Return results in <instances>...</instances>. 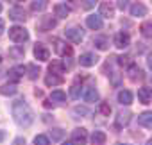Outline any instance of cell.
Wrapping results in <instances>:
<instances>
[{"mask_svg":"<svg viewBox=\"0 0 152 145\" xmlns=\"http://www.w3.org/2000/svg\"><path fill=\"white\" fill-rule=\"evenodd\" d=\"M129 45H131V38L127 32H118L115 36V47L116 48H127Z\"/></svg>","mask_w":152,"mask_h":145,"instance_id":"52a82bcc","label":"cell"},{"mask_svg":"<svg viewBox=\"0 0 152 145\" xmlns=\"http://www.w3.org/2000/svg\"><path fill=\"white\" fill-rule=\"evenodd\" d=\"M9 56L15 57V59L23 57V47H13V48H9Z\"/></svg>","mask_w":152,"mask_h":145,"instance_id":"f1b7e54d","label":"cell"},{"mask_svg":"<svg viewBox=\"0 0 152 145\" xmlns=\"http://www.w3.org/2000/svg\"><path fill=\"white\" fill-rule=\"evenodd\" d=\"M50 136H52L54 141H57V140L63 138V131H61V129H52V131H50Z\"/></svg>","mask_w":152,"mask_h":145,"instance_id":"836d02e7","label":"cell"},{"mask_svg":"<svg viewBox=\"0 0 152 145\" xmlns=\"http://www.w3.org/2000/svg\"><path fill=\"white\" fill-rule=\"evenodd\" d=\"M27 72H29V79H36L38 74H39V68H36V64H29Z\"/></svg>","mask_w":152,"mask_h":145,"instance_id":"1f68e13d","label":"cell"},{"mask_svg":"<svg viewBox=\"0 0 152 145\" xmlns=\"http://www.w3.org/2000/svg\"><path fill=\"white\" fill-rule=\"evenodd\" d=\"M72 141L75 143V145H84L86 141H88V133H86V129H75V131H72Z\"/></svg>","mask_w":152,"mask_h":145,"instance_id":"5b68a950","label":"cell"},{"mask_svg":"<svg viewBox=\"0 0 152 145\" xmlns=\"http://www.w3.org/2000/svg\"><path fill=\"white\" fill-rule=\"evenodd\" d=\"M113 15H115V9L111 7V4L102 2V4H100V16H104V18H111Z\"/></svg>","mask_w":152,"mask_h":145,"instance_id":"ffe728a7","label":"cell"},{"mask_svg":"<svg viewBox=\"0 0 152 145\" xmlns=\"http://www.w3.org/2000/svg\"><path fill=\"white\" fill-rule=\"evenodd\" d=\"M54 50H56L61 57H70V56L73 54V48H72L70 45H66L64 41H61V40H54Z\"/></svg>","mask_w":152,"mask_h":145,"instance_id":"3957f363","label":"cell"},{"mask_svg":"<svg viewBox=\"0 0 152 145\" xmlns=\"http://www.w3.org/2000/svg\"><path fill=\"white\" fill-rule=\"evenodd\" d=\"M75 113H79V115H88V111L84 108H75Z\"/></svg>","mask_w":152,"mask_h":145,"instance_id":"74e56055","label":"cell"},{"mask_svg":"<svg viewBox=\"0 0 152 145\" xmlns=\"http://www.w3.org/2000/svg\"><path fill=\"white\" fill-rule=\"evenodd\" d=\"M56 27V20L52 18V16H43V20H41V23H39V29L41 31H50V29H54Z\"/></svg>","mask_w":152,"mask_h":145,"instance_id":"d6986e66","label":"cell"},{"mask_svg":"<svg viewBox=\"0 0 152 145\" xmlns=\"http://www.w3.org/2000/svg\"><path fill=\"white\" fill-rule=\"evenodd\" d=\"M4 138H6V133H4V131H0V141H4Z\"/></svg>","mask_w":152,"mask_h":145,"instance_id":"60d3db41","label":"cell"},{"mask_svg":"<svg viewBox=\"0 0 152 145\" xmlns=\"http://www.w3.org/2000/svg\"><path fill=\"white\" fill-rule=\"evenodd\" d=\"M95 47H97L99 50H106V48L109 47V41H107V38H104V36H100V38H95Z\"/></svg>","mask_w":152,"mask_h":145,"instance_id":"d4e9b609","label":"cell"},{"mask_svg":"<svg viewBox=\"0 0 152 145\" xmlns=\"http://www.w3.org/2000/svg\"><path fill=\"white\" fill-rule=\"evenodd\" d=\"M9 38H11L15 43H23V41H27V40H29V32H27L23 27L15 25V27H11V29H9Z\"/></svg>","mask_w":152,"mask_h":145,"instance_id":"7a4b0ae2","label":"cell"},{"mask_svg":"<svg viewBox=\"0 0 152 145\" xmlns=\"http://www.w3.org/2000/svg\"><path fill=\"white\" fill-rule=\"evenodd\" d=\"M138 122H140L143 127H147V129H152V113H148V111L141 113V115L138 116Z\"/></svg>","mask_w":152,"mask_h":145,"instance_id":"9a60e30c","label":"cell"},{"mask_svg":"<svg viewBox=\"0 0 152 145\" xmlns=\"http://www.w3.org/2000/svg\"><path fill=\"white\" fill-rule=\"evenodd\" d=\"M11 113H13L15 122L22 127H29L34 122V113L23 100H15L13 108H11Z\"/></svg>","mask_w":152,"mask_h":145,"instance_id":"6da1fadb","label":"cell"},{"mask_svg":"<svg viewBox=\"0 0 152 145\" xmlns=\"http://www.w3.org/2000/svg\"><path fill=\"white\" fill-rule=\"evenodd\" d=\"M97 2H99V0H83V7L84 9H91V7H95Z\"/></svg>","mask_w":152,"mask_h":145,"instance_id":"e575fe53","label":"cell"},{"mask_svg":"<svg viewBox=\"0 0 152 145\" xmlns=\"http://www.w3.org/2000/svg\"><path fill=\"white\" fill-rule=\"evenodd\" d=\"M140 74H141V72H140V68H138L134 63H131V64H129V75H131V79H134L136 75L140 77Z\"/></svg>","mask_w":152,"mask_h":145,"instance_id":"d6a6232c","label":"cell"},{"mask_svg":"<svg viewBox=\"0 0 152 145\" xmlns=\"http://www.w3.org/2000/svg\"><path fill=\"white\" fill-rule=\"evenodd\" d=\"M61 83H63V77H61V75L48 74V75L45 77V84H47V86H57V84H61Z\"/></svg>","mask_w":152,"mask_h":145,"instance_id":"44dd1931","label":"cell"},{"mask_svg":"<svg viewBox=\"0 0 152 145\" xmlns=\"http://www.w3.org/2000/svg\"><path fill=\"white\" fill-rule=\"evenodd\" d=\"M106 133H102V131H93V134H91V143L93 145H104L106 143Z\"/></svg>","mask_w":152,"mask_h":145,"instance_id":"ac0fdd59","label":"cell"},{"mask_svg":"<svg viewBox=\"0 0 152 145\" xmlns=\"http://www.w3.org/2000/svg\"><path fill=\"white\" fill-rule=\"evenodd\" d=\"M147 145H152V140H148V141H147Z\"/></svg>","mask_w":152,"mask_h":145,"instance_id":"7bdbcfd3","label":"cell"},{"mask_svg":"<svg viewBox=\"0 0 152 145\" xmlns=\"http://www.w3.org/2000/svg\"><path fill=\"white\" fill-rule=\"evenodd\" d=\"M97 61H99V57L95 54H91V52H86V54H83L79 57V63L83 66H93V64H97Z\"/></svg>","mask_w":152,"mask_h":145,"instance_id":"8fae6325","label":"cell"},{"mask_svg":"<svg viewBox=\"0 0 152 145\" xmlns=\"http://www.w3.org/2000/svg\"><path fill=\"white\" fill-rule=\"evenodd\" d=\"M70 95H72V99H77V97H79V86H77V84H73V86H72Z\"/></svg>","mask_w":152,"mask_h":145,"instance_id":"d590c367","label":"cell"},{"mask_svg":"<svg viewBox=\"0 0 152 145\" xmlns=\"http://www.w3.org/2000/svg\"><path fill=\"white\" fill-rule=\"evenodd\" d=\"M48 7V0H32L31 2V9L34 13H39V11H45Z\"/></svg>","mask_w":152,"mask_h":145,"instance_id":"2e32d148","label":"cell"},{"mask_svg":"<svg viewBox=\"0 0 152 145\" xmlns=\"http://www.w3.org/2000/svg\"><path fill=\"white\" fill-rule=\"evenodd\" d=\"M140 31H141V36H143V38L150 40V38H152V22H143V23L140 25Z\"/></svg>","mask_w":152,"mask_h":145,"instance_id":"603a6c76","label":"cell"},{"mask_svg":"<svg viewBox=\"0 0 152 145\" xmlns=\"http://www.w3.org/2000/svg\"><path fill=\"white\" fill-rule=\"evenodd\" d=\"M64 70H66V66H64V63H63L61 59H54V61L48 64V72H50V74L61 75V74H64Z\"/></svg>","mask_w":152,"mask_h":145,"instance_id":"ba28073f","label":"cell"},{"mask_svg":"<svg viewBox=\"0 0 152 145\" xmlns=\"http://www.w3.org/2000/svg\"><path fill=\"white\" fill-rule=\"evenodd\" d=\"M86 25L90 27V29H102V16L99 15V16H95V15H91V16H88L86 18Z\"/></svg>","mask_w":152,"mask_h":145,"instance_id":"7c38bea8","label":"cell"},{"mask_svg":"<svg viewBox=\"0 0 152 145\" xmlns=\"http://www.w3.org/2000/svg\"><path fill=\"white\" fill-rule=\"evenodd\" d=\"M116 2H118V7H120V9H125L129 0H116Z\"/></svg>","mask_w":152,"mask_h":145,"instance_id":"8d00e7d4","label":"cell"},{"mask_svg":"<svg viewBox=\"0 0 152 145\" xmlns=\"http://www.w3.org/2000/svg\"><path fill=\"white\" fill-rule=\"evenodd\" d=\"M9 18H13L16 22H23L27 18V15L22 7H13V9H9Z\"/></svg>","mask_w":152,"mask_h":145,"instance_id":"4fadbf2b","label":"cell"},{"mask_svg":"<svg viewBox=\"0 0 152 145\" xmlns=\"http://www.w3.org/2000/svg\"><path fill=\"white\" fill-rule=\"evenodd\" d=\"M25 72H27V68H25V66H13V68L7 72V75H9V79H11V81H20V79L23 77Z\"/></svg>","mask_w":152,"mask_h":145,"instance_id":"30bf717a","label":"cell"},{"mask_svg":"<svg viewBox=\"0 0 152 145\" xmlns=\"http://www.w3.org/2000/svg\"><path fill=\"white\" fill-rule=\"evenodd\" d=\"M50 99L56 100V102H63V100H66V93L61 92V90H54L52 95H50Z\"/></svg>","mask_w":152,"mask_h":145,"instance_id":"4316f807","label":"cell"},{"mask_svg":"<svg viewBox=\"0 0 152 145\" xmlns=\"http://www.w3.org/2000/svg\"><path fill=\"white\" fill-rule=\"evenodd\" d=\"M83 99H84L86 102H95V100L99 99V92H97L95 88H91V86H88V88H84V93H83Z\"/></svg>","mask_w":152,"mask_h":145,"instance_id":"5bb4252c","label":"cell"},{"mask_svg":"<svg viewBox=\"0 0 152 145\" xmlns=\"http://www.w3.org/2000/svg\"><path fill=\"white\" fill-rule=\"evenodd\" d=\"M99 113L104 115V116H109V115H111V106H109L107 102H100V104H99Z\"/></svg>","mask_w":152,"mask_h":145,"instance_id":"f546056e","label":"cell"},{"mask_svg":"<svg viewBox=\"0 0 152 145\" xmlns=\"http://www.w3.org/2000/svg\"><path fill=\"white\" fill-rule=\"evenodd\" d=\"M64 36L70 41H73V43H81V40L84 38V34H83V31L79 27H70V29H66L64 31Z\"/></svg>","mask_w":152,"mask_h":145,"instance_id":"277c9868","label":"cell"},{"mask_svg":"<svg viewBox=\"0 0 152 145\" xmlns=\"http://www.w3.org/2000/svg\"><path fill=\"white\" fill-rule=\"evenodd\" d=\"M63 145H75V143H73V141H64Z\"/></svg>","mask_w":152,"mask_h":145,"instance_id":"b9f144b4","label":"cell"},{"mask_svg":"<svg viewBox=\"0 0 152 145\" xmlns=\"http://www.w3.org/2000/svg\"><path fill=\"white\" fill-rule=\"evenodd\" d=\"M54 13H56L57 18H66V16L70 15V7H68L66 4H57V6L54 7Z\"/></svg>","mask_w":152,"mask_h":145,"instance_id":"e0dca14e","label":"cell"},{"mask_svg":"<svg viewBox=\"0 0 152 145\" xmlns=\"http://www.w3.org/2000/svg\"><path fill=\"white\" fill-rule=\"evenodd\" d=\"M138 99H140L141 104H148V102L152 100V88H150V86L140 88V90H138Z\"/></svg>","mask_w":152,"mask_h":145,"instance_id":"9c48e42d","label":"cell"},{"mask_svg":"<svg viewBox=\"0 0 152 145\" xmlns=\"http://www.w3.org/2000/svg\"><path fill=\"white\" fill-rule=\"evenodd\" d=\"M118 100H120V104L129 106V104L132 102V93H131L129 90H122V92L118 93Z\"/></svg>","mask_w":152,"mask_h":145,"instance_id":"7402d4cb","label":"cell"},{"mask_svg":"<svg viewBox=\"0 0 152 145\" xmlns=\"http://www.w3.org/2000/svg\"><path fill=\"white\" fill-rule=\"evenodd\" d=\"M0 11H2V6H0Z\"/></svg>","mask_w":152,"mask_h":145,"instance_id":"ee69618b","label":"cell"},{"mask_svg":"<svg viewBox=\"0 0 152 145\" xmlns=\"http://www.w3.org/2000/svg\"><path fill=\"white\" fill-rule=\"evenodd\" d=\"M131 120V115L129 113H120L118 118H116V127H122V125H127Z\"/></svg>","mask_w":152,"mask_h":145,"instance_id":"484cf974","label":"cell"},{"mask_svg":"<svg viewBox=\"0 0 152 145\" xmlns=\"http://www.w3.org/2000/svg\"><path fill=\"white\" fill-rule=\"evenodd\" d=\"M0 93L2 95H15L16 93V86L15 84H4L2 88H0Z\"/></svg>","mask_w":152,"mask_h":145,"instance_id":"83f0119b","label":"cell"},{"mask_svg":"<svg viewBox=\"0 0 152 145\" xmlns=\"http://www.w3.org/2000/svg\"><path fill=\"white\" fill-rule=\"evenodd\" d=\"M4 29H6V23H4V20H0V34L4 32Z\"/></svg>","mask_w":152,"mask_h":145,"instance_id":"ab89813d","label":"cell"},{"mask_svg":"<svg viewBox=\"0 0 152 145\" xmlns=\"http://www.w3.org/2000/svg\"><path fill=\"white\" fill-rule=\"evenodd\" d=\"M131 15H132V16H145V15H147V7H145L143 4H134V6L131 7Z\"/></svg>","mask_w":152,"mask_h":145,"instance_id":"cb8c5ba5","label":"cell"},{"mask_svg":"<svg viewBox=\"0 0 152 145\" xmlns=\"http://www.w3.org/2000/svg\"><path fill=\"white\" fill-rule=\"evenodd\" d=\"M118 145H124V143H118Z\"/></svg>","mask_w":152,"mask_h":145,"instance_id":"f6af8a7d","label":"cell"},{"mask_svg":"<svg viewBox=\"0 0 152 145\" xmlns=\"http://www.w3.org/2000/svg\"><path fill=\"white\" fill-rule=\"evenodd\" d=\"M34 145H50V140L45 136V134H38L34 138Z\"/></svg>","mask_w":152,"mask_h":145,"instance_id":"4dcf8cb0","label":"cell"},{"mask_svg":"<svg viewBox=\"0 0 152 145\" xmlns=\"http://www.w3.org/2000/svg\"><path fill=\"white\" fill-rule=\"evenodd\" d=\"M147 64H148V68L152 70V54H150V56L147 57Z\"/></svg>","mask_w":152,"mask_h":145,"instance_id":"f35d334b","label":"cell"},{"mask_svg":"<svg viewBox=\"0 0 152 145\" xmlns=\"http://www.w3.org/2000/svg\"><path fill=\"white\" fill-rule=\"evenodd\" d=\"M34 57H36L38 61H48L50 50H48L43 43H36V47H34Z\"/></svg>","mask_w":152,"mask_h":145,"instance_id":"8992f818","label":"cell"}]
</instances>
